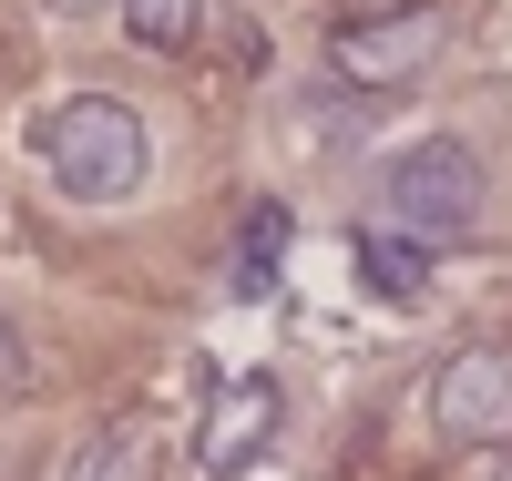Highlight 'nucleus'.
Returning a JSON list of instances; mask_svg holds the SVG:
<instances>
[{"instance_id":"1","label":"nucleus","mask_w":512,"mask_h":481,"mask_svg":"<svg viewBox=\"0 0 512 481\" xmlns=\"http://www.w3.org/2000/svg\"><path fill=\"white\" fill-rule=\"evenodd\" d=\"M41 164H52L62 195H82V205H123V195H144V174H154V134H144L134 103L72 93V103L41 113Z\"/></svg>"},{"instance_id":"2","label":"nucleus","mask_w":512,"mask_h":481,"mask_svg":"<svg viewBox=\"0 0 512 481\" xmlns=\"http://www.w3.org/2000/svg\"><path fill=\"white\" fill-rule=\"evenodd\" d=\"M451 41V11L441 0H390V11H349L328 21V72L349 82V93H400V82H420L441 62Z\"/></svg>"},{"instance_id":"3","label":"nucleus","mask_w":512,"mask_h":481,"mask_svg":"<svg viewBox=\"0 0 512 481\" xmlns=\"http://www.w3.org/2000/svg\"><path fill=\"white\" fill-rule=\"evenodd\" d=\"M390 215L420 226V246L472 236V215H482V164H472V144H451V134L410 144V154L390 164Z\"/></svg>"},{"instance_id":"4","label":"nucleus","mask_w":512,"mask_h":481,"mask_svg":"<svg viewBox=\"0 0 512 481\" xmlns=\"http://www.w3.org/2000/svg\"><path fill=\"white\" fill-rule=\"evenodd\" d=\"M431 430L461 441V451L512 441V348H451L431 369Z\"/></svg>"},{"instance_id":"5","label":"nucleus","mask_w":512,"mask_h":481,"mask_svg":"<svg viewBox=\"0 0 512 481\" xmlns=\"http://www.w3.org/2000/svg\"><path fill=\"white\" fill-rule=\"evenodd\" d=\"M267 441H277V379L246 369V379H226V400L205 410V430H195V471H205V481H236Z\"/></svg>"},{"instance_id":"6","label":"nucleus","mask_w":512,"mask_h":481,"mask_svg":"<svg viewBox=\"0 0 512 481\" xmlns=\"http://www.w3.org/2000/svg\"><path fill=\"white\" fill-rule=\"evenodd\" d=\"M154 471H164V451H154V430H144V420L93 430V441H82V461H72V481H154Z\"/></svg>"},{"instance_id":"7","label":"nucleus","mask_w":512,"mask_h":481,"mask_svg":"<svg viewBox=\"0 0 512 481\" xmlns=\"http://www.w3.org/2000/svg\"><path fill=\"white\" fill-rule=\"evenodd\" d=\"M113 11H123V31H134L144 52H195L205 21H216V0H113Z\"/></svg>"},{"instance_id":"8","label":"nucleus","mask_w":512,"mask_h":481,"mask_svg":"<svg viewBox=\"0 0 512 481\" xmlns=\"http://www.w3.org/2000/svg\"><path fill=\"white\" fill-rule=\"evenodd\" d=\"M359 277H369L379 297H400V308H410L420 287H431V267H420V246H400V236H359Z\"/></svg>"},{"instance_id":"9","label":"nucleus","mask_w":512,"mask_h":481,"mask_svg":"<svg viewBox=\"0 0 512 481\" xmlns=\"http://www.w3.org/2000/svg\"><path fill=\"white\" fill-rule=\"evenodd\" d=\"M277 246H287V215H277V205H246V246H236V287H267V267H277Z\"/></svg>"},{"instance_id":"10","label":"nucleus","mask_w":512,"mask_h":481,"mask_svg":"<svg viewBox=\"0 0 512 481\" xmlns=\"http://www.w3.org/2000/svg\"><path fill=\"white\" fill-rule=\"evenodd\" d=\"M21 379H31V359H21V338H11V318H0V400H11Z\"/></svg>"},{"instance_id":"11","label":"nucleus","mask_w":512,"mask_h":481,"mask_svg":"<svg viewBox=\"0 0 512 481\" xmlns=\"http://www.w3.org/2000/svg\"><path fill=\"white\" fill-rule=\"evenodd\" d=\"M52 11H62V21H82V11H103V0H52Z\"/></svg>"},{"instance_id":"12","label":"nucleus","mask_w":512,"mask_h":481,"mask_svg":"<svg viewBox=\"0 0 512 481\" xmlns=\"http://www.w3.org/2000/svg\"><path fill=\"white\" fill-rule=\"evenodd\" d=\"M492 481H512V461H502V471H492Z\"/></svg>"}]
</instances>
